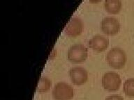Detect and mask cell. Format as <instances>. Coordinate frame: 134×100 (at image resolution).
<instances>
[{"label": "cell", "mask_w": 134, "mask_h": 100, "mask_svg": "<svg viewBox=\"0 0 134 100\" xmlns=\"http://www.w3.org/2000/svg\"><path fill=\"white\" fill-rule=\"evenodd\" d=\"M105 59L111 67L120 69L124 66L127 60V56L123 49L114 47L107 52Z\"/></svg>", "instance_id": "6da1fadb"}, {"label": "cell", "mask_w": 134, "mask_h": 100, "mask_svg": "<svg viewBox=\"0 0 134 100\" xmlns=\"http://www.w3.org/2000/svg\"><path fill=\"white\" fill-rule=\"evenodd\" d=\"M124 93L129 97H134V78L126 79L124 83Z\"/></svg>", "instance_id": "8fae6325"}, {"label": "cell", "mask_w": 134, "mask_h": 100, "mask_svg": "<svg viewBox=\"0 0 134 100\" xmlns=\"http://www.w3.org/2000/svg\"><path fill=\"white\" fill-rule=\"evenodd\" d=\"M100 27L107 35H115L120 30V22L115 17L106 16L102 19Z\"/></svg>", "instance_id": "5b68a950"}, {"label": "cell", "mask_w": 134, "mask_h": 100, "mask_svg": "<svg viewBox=\"0 0 134 100\" xmlns=\"http://www.w3.org/2000/svg\"><path fill=\"white\" fill-rule=\"evenodd\" d=\"M69 77L73 84L83 85L88 79V72L82 67L75 66L71 67L69 72Z\"/></svg>", "instance_id": "8992f818"}, {"label": "cell", "mask_w": 134, "mask_h": 100, "mask_svg": "<svg viewBox=\"0 0 134 100\" xmlns=\"http://www.w3.org/2000/svg\"><path fill=\"white\" fill-rule=\"evenodd\" d=\"M51 85H52V81L49 78L46 77H41L38 83L36 91L38 92H48L50 89Z\"/></svg>", "instance_id": "30bf717a"}, {"label": "cell", "mask_w": 134, "mask_h": 100, "mask_svg": "<svg viewBox=\"0 0 134 100\" xmlns=\"http://www.w3.org/2000/svg\"><path fill=\"white\" fill-rule=\"evenodd\" d=\"M121 2L120 0H105L104 2V7L108 12L116 14L121 9Z\"/></svg>", "instance_id": "9c48e42d"}, {"label": "cell", "mask_w": 134, "mask_h": 100, "mask_svg": "<svg viewBox=\"0 0 134 100\" xmlns=\"http://www.w3.org/2000/svg\"><path fill=\"white\" fill-rule=\"evenodd\" d=\"M83 29L84 24L82 20L79 17L74 16L69 21L64 31L67 35L70 36H77L81 34Z\"/></svg>", "instance_id": "52a82bcc"}, {"label": "cell", "mask_w": 134, "mask_h": 100, "mask_svg": "<svg viewBox=\"0 0 134 100\" xmlns=\"http://www.w3.org/2000/svg\"><path fill=\"white\" fill-rule=\"evenodd\" d=\"M103 87L108 91H115L119 90L121 83V78L118 73L109 71L103 75L102 79Z\"/></svg>", "instance_id": "3957f363"}, {"label": "cell", "mask_w": 134, "mask_h": 100, "mask_svg": "<svg viewBox=\"0 0 134 100\" xmlns=\"http://www.w3.org/2000/svg\"><path fill=\"white\" fill-rule=\"evenodd\" d=\"M87 56V48L81 43H76L71 45L67 53L69 60L75 63L82 62L86 60Z\"/></svg>", "instance_id": "277c9868"}, {"label": "cell", "mask_w": 134, "mask_h": 100, "mask_svg": "<svg viewBox=\"0 0 134 100\" xmlns=\"http://www.w3.org/2000/svg\"><path fill=\"white\" fill-rule=\"evenodd\" d=\"M105 100H124V98L122 96L119 95L114 94V95L108 96Z\"/></svg>", "instance_id": "7c38bea8"}, {"label": "cell", "mask_w": 134, "mask_h": 100, "mask_svg": "<svg viewBox=\"0 0 134 100\" xmlns=\"http://www.w3.org/2000/svg\"><path fill=\"white\" fill-rule=\"evenodd\" d=\"M88 45L94 51L101 52L108 47L109 40L104 35L97 34L91 38L88 42Z\"/></svg>", "instance_id": "ba28073f"}, {"label": "cell", "mask_w": 134, "mask_h": 100, "mask_svg": "<svg viewBox=\"0 0 134 100\" xmlns=\"http://www.w3.org/2000/svg\"><path fill=\"white\" fill-rule=\"evenodd\" d=\"M52 94L55 100H71L74 96V90L66 82L59 81L54 85Z\"/></svg>", "instance_id": "7a4b0ae2"}]
</instances>
